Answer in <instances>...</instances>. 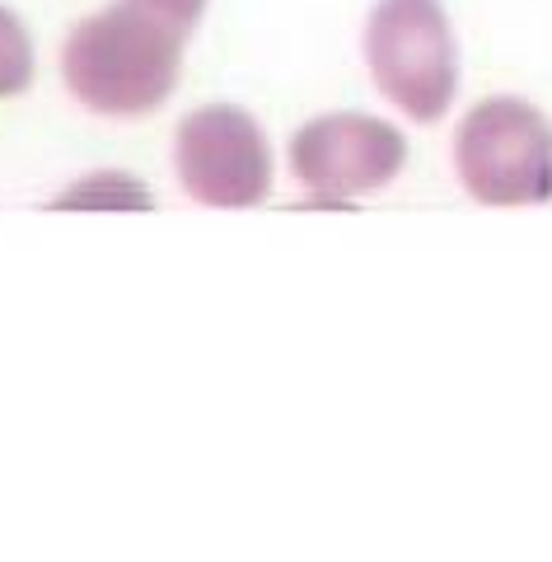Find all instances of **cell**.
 Here are the masks:
<instances>
[{
    "instance_id": "6da1fadb",
    "label": "cell",
    "mask_w": 552,
    "mask_h": 562,
    "mask_svg": "<svg viewBox=\"0 0 552 562\" xmlns=\"http://www.w3.org/2000/svg\"><path fill=\"white\" fill-rule=\"evenodd\" d=\"M206 0H113L61 43V76L89 113L146 117L173 94Z\"/></svg>"
},
{
    "instance_id": "7a4b0ae2",
    "label": "cell",
    "mask_w": 552,
    "mask_h": 562,
    "mask_svg": "<svg viewBox=\"0 0 552 562\" xmlns=\"http://www.w3.org/2000/svg\"><path fill=\"white\" fill-rule=\"evenodd\" d=\"M454 169L483 206L552 202V117L515 94L473 103L454 132Z\"/></svg>"
},
{
    "instance_id": "3957f363",
    "label": "cell",
    "mask_w": 552,
    "mask_h": 562,
    "mask_svg": "<svg viewBox=\"0 0 552 562\" xmlns=\"http://www.w3.org/2000/svg\"><path fill=\"white\" fill-rule=\"evenodd\" d=\"M375 90L413 122H440L459 94V43L440 0H380L365 20Z\"/></svg>"
},
{
    "instance_id": "277c9868",
    "label": "cell",
    "mask_w": 552,
    "mask_h": 562,
    "mask_svg": "<svg viewBox=\"0 0 552 562\" xmlns=\"http://www.w3.org/2000/svg\"><path fill=\"white\" fill-rule=\"evenodd\" d=\"M173 169L192 202L202 206H258L272 192V146L235 103L192 109L173 132Z\"/></svg>"
},
{
    "instance_id": "5b68a950",
    "label": "cell",
    "mask_w": 552,
    "mask_h": 562,
    "mask_svg": "<svg viewBox=\"0 0 552 562\" xmlns=\"http://www.w3.org/2000/svg\"><path fill=\"white\" fill-rule=\"evenodd\" d=\"M407 165V136L375 113H324L291 136V173L314 202H351L380 192Z\"/></svg>"
},
{
    "instance_id": "8992f818",
    "label": "cell",
    "mask_w": 552,
    "mask_h": 562,
    "mask_svg": "<svg viewBox=\"0 0 552 562\" xmlns=\"http://www.w3.org/2000/svg\"><path fill=\"white\" fill-rule=\"evenodd\" d=\"M52 206H70V211H94V206H109V211H150V192L140 188L136 179L117 169H99L89 179L70 183L66 192L52 198Z\"/></svg>"
},
{
    "instance_id": "52a82bcc",
    "label": "cell",
    "mask_w": 552,
    "mask_h": 562,
    "mask_svg": "<svg viewBox=\"0 0 552 562\" xmlns=\"http://www.w3.org/2000/svg\"><path fill=\"white\" fill-rule=\"evenodd\" d=\"M33 85V38L10 5H0V99H14Z\"/></svg>"
}]
</instances>
